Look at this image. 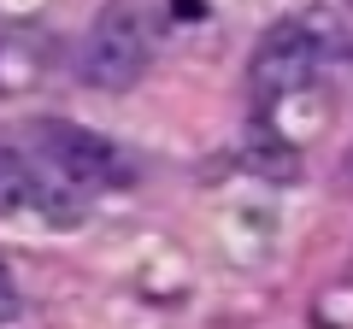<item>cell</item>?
I'll list each match as a JSON object with an SVG mask.
<instances>
[{"instance_id": "cell-2", "label": "cell", "mask_w": 353, "mask_h": 329, "mask_svg": "<svg viewBox=\"0 0 353 329\" xmlns=\"http://www.w3.org/2000/svg\"><path fill=\"white\" fill-rule=\"evenodd\" d=\"M36 159L48 164L59 182H71V189L124 182V153H118L106 136L77 129V124H36Z\"/></svg>"}, {"instance_id": "cell-4", "label": "cell", "mask_w": 353, "mask_h": 329, "mask_svg": "<svg viewBox=\"0 0 353 329\" xmlns=\"http://www.w3.org/2000/svg\"><path fill=\"white\" fill-rule=\"evenodd\" d=\"M53 200H65V189L48 177V164L24 159V153L0 147V212H48V217H65Z\"/></svg>"}, {"instance_id": "cell-1", "label": "cell", "mask_w": 353, "mask_h": 329, "mask_svg": "<svg viewBox=\"0 0 353 329\" xmlns=\"http://www.w3.org/2000/svg\"><path fill=\"white\" fill-rule=\"evenodd\" d=\"M77 71H83V83H94L106 94H124L130 83H141V71H148V30H141V18L130 6H106L83 36Z\"/></svg>"}, {"instance_id": "cell-3", "label": "cell", "mask_w": 353, "mask_h": 329, "mask_svg": "<svg viewBox=\"0 0 353 329\" xmlns=\"http://www.w3.org/2000/svg\"><path fill=\"white\" fill-rule=\"evenodd\" d=\"M318 59H324V47H318V30L301 24V18H289V24H277L271 36L253 47V94L259 100H283V94H301L306 83L318 76Z\"/></svg>"}, {"instance_id": "cell-5", "label": "cell", "mask_w": 353, "mask_h": 329, "mask_svg": "<svg viewBox=\"0 0 353 329\" xmlns=\"http://www.w3.org/2000/svg\"><path fill=\"white\" fill-rule=\"evenodd\" d=\"M18 306H24V300H18V282L6 277V265H0V323H6V317H18Z\"/></svg>"}]
</instances>
